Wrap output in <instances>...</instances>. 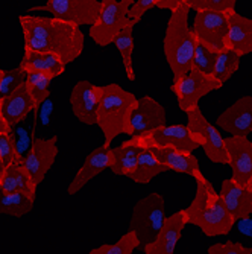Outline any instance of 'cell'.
<instances>
[{
    "mask_svg": "<svg viewBox=\"0 0 252 254\" xmlns=\"http://www.w3.org/2000/svg\"><path fill=\"white\" fill-rule=\"evenodd\" d=\"M25 49L52 52L67 65L78 60L84 51L85 35L81 26L58 17L20 15Z\"/></svg>",
    "mask_w": 252,
    "mask_h": 254,
    "instance_id": "1",
    "label": "cell"
},
{
    "mask_svg": "<svg viewBox=\"0 0 252 254\" xmlns=\"http://www.w3.org/2000/svg\"><path fill=\"white\" fill-rule=\"evenodd\" d=\"M196 193L186 212L187 224L199 227L205 236H225L233 230L236 219L228 212L213 184L199 171L195 177Z\"/></svg>",
    "mask_w": 252,
    "mask_h": 254,
    "instance_id": "2",
    "label": "cell"
},
{
    "mask_svg": "<svg viewBox=\"0 0 252 254\" xmlns=\"http://www.w3.org/2000/svg\"><path fill=\"white\" fill-rule=\"evenodd\" d=\"M170 12L163 40V51L175 82L192 70L196 38L189 26L190 8L184 3Z\"/></svg>",
    "mask_w": 252,
    "mask_h": 254,
    "instance_id": "3",
    "label": "cell"
},
{
    "mask_svg": "<svg viewBox=\"0 0 252 254\" xmlns=\"http://www.w3.org/2000/svg\"><path fill=\"white\" fill-rule=\"evenodd\" d=\"M137 101L139 99L134 93L122 88L119 84L103 85L96 125L102 129L105 148H111L114 138L120 134L129 135V119Z\"/></svg>",
    "mask_w": 252,
    "mask_h": 254,
    "instance_id": "4",
    "label": "cell"
},
{
    "mask_svg": "<svg viewBox=\"0 0 252 254\" xmlns=\"http://www.w3.org/2000/svg\"><path fill=\"white\" fill-rule=\"evenodd\" d=\"M164 198L156 192L145 196L134 205L132 216L129 221V230H134L137 238H139L140 251H143L148 244L155 241L164 224Z\"/></svg>",
    "mask_w": 252,
    "mask_h": 254,
    "instance_id": "5",
    "label": "cell"
},
{
    "mask_svg": "<svg viewBox=\"0 0 252 254\" xmlns=\"http://www.w3.org/2000/svg\"><path fill=\"white\" fill-rule=\"evenodd\" d=\"M134 0H102L98 20L90 26V38L101 48L112 44L116 35L131 21L128 11Z\"/></svg>",
    "mask_w": 252,
    "mask_h": 254,
    "instance_id": "6",
    "label": "cell"
},
{
    "mask_svg": "<svg viewBox=\"0 0 252 254\" xmlns=\"http://www.w3.org/2000/svg\"><path fill=\"white\" fill-rule=\"evenodd\" d=\"M186 114H187V127L192 135L196 138L199 146L203 149L207 158L216 165H228V154L220 131L205 119L199 107L187 111Z\"/></svg>",
    "mask_w": 252,
    "mask_h": 254,
    "instance_id": "7",
    "label": "cell"
},
{
    "mask_svg": "<svg viewBox=\"0 0 252 254\" xmlns=\"http://www.w3.org/2000/svg\"><path fill=\"white\" fill-rule=\"evenodd\" d=\"M222 85L223 84L219 79H216L213 75H205L199 70L192 68L187 75L175 81L170 90L176 96L179 108L184 113H187L199 107V101L203 96H207L214 90L222 88Z\"/></svg>",
    "mask_w": 252,
    "mask_h": 254,
    "instance_id": "8",
    "label": "cell"
},
{
    "mask_svg": "<svg viewBox=\"0 0 252 254\" xmlns=\"http://www.w3.org/2000/svg\"><path fill=\"white\" fill-rule=\"evenodd\" d=\"M101 6L99 0H46L44 5L34 6L31 11H46L78 26H91L99 17Z\"/></svg>",
    "mask_w": 252,
    "mask_h": 254,
    "instance_id": "9",
    "label": "cell"
},
{
    "mask_svg": "<svg viewBox=\"0 0 252 254\" xmlns=\"http://www.w3.org/2000/svg\"><path fill=\"white\" fill-rule=\"evenodd\" d=\"M228 29H230V12L217 11H198L192 28L196 41L214 52L225 49Z\"/></svg>",
    "mask_w": 252,
    "mask_h": 254,
    "instance_id": "10",
    "label": "cell"
},
{
    "mask_svg": "<svg viewBox=\"0 0 252 254\" xmlns=\"http://www.w3.org/2000/svg\"><path fill=\"white\" fill-rule=\"evenodd\" d=\"M139 142L146 148H175L179 151L193 152L199 148L196 138L192 135L187 125H163L149 132L135 135Z\"/></svg>",
    "mask_w": 252,
    "mask_h": 254,
    "instance_id": "11",
    "label": "cell"
},
{
    "mask_svg": "<svg viewBox=\"0 0 252 254\" xmlns=\"http://www.w3.org/2000/svg\"><path fill=\"white\" fill-rule=\"evenodd\" d=\"M56 140L58 135H53L50 138H34L29 151L21 160L23 166L29 171L37 186L43 183L46 174L50 171V168L55 163L58 155Z\"/></svg>",
    "mask_w": 252,
    "mask_h": 254,
    "instance_id": "12",
    "label": "cell"
},
{
    "mask_svg": "<svg viewBox=\"0 0 252 254\" xmlns=\"http://www.w3.org/2000/svg\"><path fill=\"white\" fill-rule=\"evenodd\" d=\"M228 154V166L233 171V180L242 186H249L252 180V142L245 135L223 138Z\"/></svg>",
    "mask_w": 252,
    "mask_h": 254,
    "instance_id": "13",
    "label": "cell"
},
{
    "mask_svg": "<svg viewBox=\"0 0 252 254\" xmlns=\"http://www.w3.org/2000/svg\"><path fill=\"white\" fill-rule=\"evenodd\" d=\"M103 87L88 81H78L70 93V105L75 118L85 125H96L98 110L102 99Z\"/></svg>",
    "mask_w": 252,
    "mask_h": 254,
    "instance_id": "14",
    "label": "cell"
},
{
    "mask_svg": "<svg viewBox=\"0 0 252 254\" xmlns=\"http://www.w3.org/2000/svg\"><path fill=\"white\" fill-rule=\"evenodd\" d=\"M164 107L151 96H143L137 101L129 119V137L149 132L158 127L166 125Z\"/></svg>",
    "mask_w": 252,
    "mask_h": 254,
    "instance_id": "15",
    "label": "cell"
},
{
    "mask_svg": "<svg viewBox=\"0 0 252 254\" xmlns=\"http://www.w3.org/2000/svg\"><path fill=\"white\" fill-rule=\"evenodd\" d=\"M216 124L231 135L248 137L252 132V96L237 99L216 119Z\"/></svg>",
    "mask_w": 252,
    "mask_h": 254,
    "instance_id": "16",
    "label": "cell"
},
{
    "mask_svg": "<svg viewBox=\"0 0 252 254\" xmlns=\"http://www.w3.org/2000/svg\"><path fill=\"white\" fill-rule=\"evenodd\" d=\"M187 225V218L184 210H178L176 213L166 216L164 224L159 230L158 236L153 242L148 244L143 248L145 254H173L175 248L181 239L182 230Z\"/></svg>",
    "mask_w": 252,
    "mask_h": 254,
    "instance_id": "17",
    "label": "cell"
},
{
    "mask_svg": "<svg viewBox=\"0 0 252 254\" xmlns=\"http://www.w3.org/2000/svg\"><path fill=\"white\" fill-rule=\"evenodd\" d=\"M219 195L236 221L252 216V188L242 186L233 178H228L222 181Z\"/></svg>",
    "mask_w": 252,
    "mask_h": 254,
    "instance_id": "18",
    "label": "cell"
},
{
    "mask_svg": "<svg viewBox=\"0 0 252 254\" xmlns=\"http://www.w3.org/2000/svg\"><path fill=\"white\" fill-rule=\"evenodd\" d=\"M109 165H111V148H105L102 145L96 148L95 151H91L85 157L84 165L76 172L72 183L68 184V189H67L68 195H76L79 190L84 189V186L88 181H91L95 177L102 174L105 169H109Z\"/></svg>",
    "mask_w": 252,
    "mask_h": 254,
    "instance_id": "19",
    "label": "cell"
},
{
    "mask_svg": "<svg viewBox=\"0 0 252 254\" xmlns=\"http://www.w3.org/2000/svg\"><path fill=\"white\" fill-rule=\"evenodd\" d=\"M145 148L146 146H143L135 135H131L129 140L123 142L120 146L111 148V165H109L111 172L114 175L129 178Z\"/></svg>",
    "mask_w": 252,
    "mask_h": 254,
    "instance_id": "20",
    "label": "cell"
},
{
    "mask_svg": "<svg viewBox=\"0 0 252 254\" xmlns=\"http://www.w3.org/2000/svg\"><path fill=\"white\" fill-rule=\"evenodd\" d=\"M225 48L236 51L240 57L252 54V18L239 12H230V29H228Z\"/></svg>",
    "mask_w": 252,
    "mask_h": 254,
    "instance_id": "21",
    "label": "cell"
},
{
    "mask_svg": "<svg viewBox=\"0 0 252 254\" xmlns=\"http://www.w3.org/2000/svg\"><path fill=\"white\" fill-rule=\"evenodd\" d=\"M153 155L156 157V160L159 163H163L169 168V171H175L179 174H186L189 177H195L201 168H199V161L198 158L187 151H179L175 148H169V146H163V148H149Z\"/></svg>",
    "mask_w": 252,
    "mask_h": 254,
    "instance_id": "22",
    "label": "cell"
},
{
    "mask_svg": "<svg viewBox=\"0 0 252 254\" xmlns=\"http://www.w3.org/2000/svg\"><path fill=\"white\" fill-rule=\"evenodd\" d=\"M2 99V113L6 119L11 129L17 127L23 119H25L31 111H35V104L28 93L26 85H20L14 93L9 96L0 98Z\"/></svg>",
    "mask_w": 252,
    "mask_h": 254,
    "instance_id": "23",
    "label": "cell"
},
{
    "mask_svg": "<svg viewBox=\"0 0 252 254\" xmlns=\"http://www.w3.org/2000/svg\"><path fill=\"white\" fill-rule=\"evenodd\" d=\"M0 189L5 192H21L32 199H35L37 195V184L29 171L20 161L5 168L0 174Z\"/></svg>",
    "mask_w": 252,
    "mask_h": 254,
    "instance_id": "24",
    "label": "cell"
},
{
    "mask_svg": "<svg viewBox=\"0 0 252 254\" xmlns=\"http://www.w3.org/2000/svg\"><path fill=\"white\" fill-rule=\"evenodd\" d=\"M20 67L28 72H46L55 78L64 73L65 64L62 60L52 52H40L32 49H25V55L21 58Z\"/></svg>",
    "mask_w": 252,
    "mask_h": 254,
    "instance_id": "25",
    "label": "cell"
},
{
    "mask_svg": "<svg viewBox=\"0 0 252 254\" xmlns=\"http://www.w3.org/2000/svg\"><path fill=\"white\" fill-rule=\"evenodd\" d=\"M169 168L163 163H159L156 160V157L153 155V152L149 148H145L139 157V161H137V166L134 169V172L131 174V180L134 183L139 184H148L151 183L155 177H158L159 174L167 172Z\"/></svg>",
    "mask_w": 252,
    "mask_h": 254,
    "instance_id": "26",
    "label": "cell"
},
{
    "mask_svg": "<svg viewBox=\"0 0 252 254\" xmlns=\"http://www.w3.org/2000/svg\"><path fill=\"white\" fill-rule=\"evenodd\" d=\"M35 199L21 192H5L0 189V215L21 218L34 209Z\"/></svg>",
    "mask_w": 252,
    "mask_h": 254,
    "instance_id": "27",
    "label": "cell"
},
{
    "mask_svg": "<svg viewBox=\"0 0 252 254\" xmlns=\"http://www.w3.org/2000/svg\"><path fill=\"white\" fill-rule=\"evenodd\" d=\"M55 79L53 75L46 73V72H28L26 73V81L25 85L28 88V93L31 95L34 104H35V111L40 108V105L50 96V84Z\"/></svg>",
    "mask_w": 252,
    "mask_h": 254,
    "instance_id": "28",
    "label": "cell"
},
{
    "mask_svg": "<svg viewBox=\"0 0 252 254\" xmlns=\"http://www.w3.org/2000/svg\"><path fill=\"white\" fill-rule=\"evenodd\" d=\"M137 25L135 21H131L128 26H125L114 38V46L117 48V51L122 55L123 67L126 70V76L129 81L135 79V72H134V65H132V52H134V26Z\"/></svg>",
    "mask_w": 252,
    "mask_h": 254,
    "instance_id": "29",
    "label": "cell"
},
{
    "mask_svg": "<svg viewBox=\"0 0 252 254\" xmlns=\"http://www.w3.org/2000/svg\"><path fill=\"white\" fill-rule=\"evenodd\" d=\"M240 60L242 57L233 51V49H222L217 55V60H216V65H214V72H213V76L216 79H219L222 84H225L228 79H230L240 67Z\"/></svg>",
    "mask_w": 252,
    "mask_h": 254,
    "instance_id": "30",
    "label": "cell"
},
{
    "mask_svg": "<svg viewBox=\"0 0 252 254\" xmlns=\"http://www.w3.org/2000/svg\"><path fill=\"white\" fill-rule=\"evenodd\" d=\"M139 247V238H137L134 230H129L117 242L105 244L98 248H93L90 251V254H132Z\"/></svg>",
    "mask_w": 252,
    "mask_h": 254,
    "instance_id": "31",
    "label": "cell"
},
{
    "mask_svg": "<svg viewBox=\"0 0 252 254\" xmlns=\"http://www.w3.org/2000/svg\"><path fill=\"white\" fill-rule=\"evenodd\" d=\"M217 55H219V52H214V51L208 49L207 46H203V44L196 41L195 55H193V61H192V68L199 70V72H202L205 75H213Z\"/></svg>",
    "mask_w": 252,
    "mask_h": 254,
    "instance_id": "32",
    "label": "cell"
},
{
    "mask_svg": "<svg viewBox=\"0 0 252 254\" xmlns=\"http://www.w3.org/2000/svg\"><path fill=\"white\" fill-rule=\"evenodd\" d=\"M26 81V70L23 67L11 68V70H3L2 81H0V98L9 96L11 93L23 85Z\"/></svg>",
    "mask_w": 252,
    "mask_h": 254,
    "instance_id": "33",
    "label": "cell"
},
{
    "mask_svg": "<svg viewBox=\"0 0 252 254\" xmlns=\"http://www.w3.org/2000/svg\"><path fill=\"white\" fill-rule=\"evenodd\" d=\"M237 0H186L190 11H217L231 12L236 9Z\"/></svg>",
    "mask_w": 252,
    "mask_h": 254,
    "instance_id": "34",
    "label": "cell"
},
{
    "mask_svg": "<svg viewBox=\"0 0 252 254\" xmlns=\"http://www.w3.org/2000/svg\"><path fill=\"white\" fill-rule=\"evenodd\" d=\"M0 154H2L3 169L11 166L12 163H17V161L21 163V155L18 154L17 142H15V137H14L12 131L0 134Z\"/></svg>",
    "mask_w": 252,
    "mask_h": 254,
    "instance_id": "35",
    "label": "cell"
},
{
    "mask_svg": "<svg viewBox=\"0 0 252 254\" xmlns=\"http://www.w3.org/2000/svg\"><path fill=\"white\" fill-rule=\"evenodd\" d=\"M208 254H252V247H245L240 242L226 241L208 247Z\"/></svg>",
    "mask_w": 252,
    "mask_h": 254,
    "instance_id": "36",
    "label": "cell"
},
{
    "mask_svg": "<svg viewBox=\"0 0 252 254\" xmlns=\"http://www.w3.org/2000/svg\"><path fill=\"white\" fill-rule=\"evenodd\" d=\"M155 6H156V0H137V2H134L131 5V8L128 11V17H129V20H134L135 23H139L143 18V15Z\"/></svg>",
    "mask_w": 252,
    "mask_h": 254,
    "instance_id": "37",
    "label": "cell"
},
{
    "mask_svg": "<svg viewBox=\"0 0 252 254\" xmlns=\"http://www.w3.org/2000/svg\"><path fill=\"white\" fill-rule=\"evenodd\" d=\"M184 3H186V0H156V6L155 8L173 11L179 5H184Z\"/></svg>",
    "mask_w": 252,
    "mask_h": 254,
    "instance_id": "38",
    "label": "cell"
},
{
    "mask_svg": "<svg viewBox=\"0 0 252 254\" xmlns=\"http://www.w3.org/2000/svg\"><path fill=\"white\" fill-rule=\"evenodd\" d=\"M11 127L8 125L6 119L3 118V113H2V99H0V134L2 132H11Z\"/></svg>",
    "mask_w": 252,
    "mask_h": 254,
    "instance_id": "39",
    "label": "cell"
},
{
    "mask_svg": "<svg viewBox=\"0 0 252 254\" xmlns=\"http://www.w3.org/2000/svg\"><path fill=\"white\" fill-rule=\"evenodd\" d=\"M3 172V163H2V154H0V174Z\"/></svg>",
    "mask_w": 252,
    "mask_h": 254,
    "instance_id": "40",
    "label": "cell"
},
{
    "mask_svg": "<svg viewBox=\"0 0 252 254\" xmlns=\"http://www.w3.org/2000/svg\"><path fill=\"white\" fill-rule=\"evenodd\" d=\"M2 75H3V68L0 67V81H2Z\"/></svg>",
    "mask_w": 252,
    "mask_h": 254,
    "instance_id": "41",
    "label": "cell"
},
{
    "mask_svg": "<svg viewBox=\"0 0 252 254\" xmlns=\"http://www.w3.org/2000/svg\"><path fill=\"white\" fill-rule=\"evenodd\" d=\"M249 188H252V180H251V183H249Z\"/></svg>",
    "mask_w": 252,
    "mask_h": 254,
    "instance_id": "42",
    "label": "cell"
}]
</instances>
